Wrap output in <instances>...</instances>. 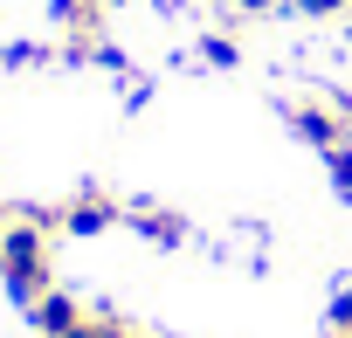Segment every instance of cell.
I'll list each match as a JSON object with an SVG mask.
<instances>
[{"label": "cell", "instance_id": "cell-4", "mask_svg": "<svg viewBox=\"0 0 352 338\" xmlns=\"http://www.w3.org/2000/svg\"><path fill=\"white\" fill-rule=\"evenodd\" d=\"M83 311H90V304H83L76 290H49V297L28 304V324H35L42 338H69V331L83 324Z\"/></svg>", "mask_w": 352, "mask_h": 338}, {"label": "cell", "instance_id": "cell-6", "mask_svg": "<svg viewBox=\"0 0 352 338\" xmlns=\"http://www.w3.org/2000/svg\"><path fill=\"white\" fill-rule=\"evenodd\" d=\"M124 331H131V324H124L118 311H83V324H76L69 338H124Z\"/></svg>", "mask_w": 352, "mask_h": 338}, {"label": "cell", "instance_id": "cell-2", "mask_svg": "<svg viewBox=\"0 0 352 338\" xmlns=\"http://www.w3.org/2000/svg\"><path fill=\"white\" fill-rule=\"evenodd\" d=\"M290 131L311 138L318 152H338V145H352V111H345V104H311V97H297V104H290Z\"/></svg>", "mask_w": 352, "mask_h": 338}, {"label": "cell", "instance_id": "cell-7", "mask_svg": "<svg viewBox=\"0 0 352 338\" xmlns=\"http://www.w3.org/2000/svg\"><path fill=\"white\" fill-rule=\"evenodd\" d=\"M324 173H331V194L352 207V145H338V152H324Z\"/></svg>", "mask_w": 352, "mask_h": 338}, {"label": "cell", "instance_id": "cell-3", "mask_svg": "<svg viewBox=\"0 0 352 338\" xmlns=\"http://www.w3.org/2000/svg\"><path fill=\"white\" fill-rule=\"evenodd\" d=\"M118 221H124V207H118L104 187H83V194L63 201V235H111Z\"/></svg>", "mask_w": 352, "mask_h": 338}, {"label": "cell", "instance_id": "cell-1", "mask_svg": "<svg viewBox=\"0 0 352 338\" xmlns=\"http://www.w3.org/2000/svg\"><path fill=\"white\" fill-rule=\"evenodd\" d=\"M0 283H8L21 304H35V297H49V290H56L49 228H35V221H21V214L0 228Z\"/></svg>", "mask_w": 352, "mask_h": 338}, {"label": "cell", "instance_id": "cell-8", "mask_svg": "<svg viewBox=\"0 0 352 338\" xmlns=\"http://www.w3.org/2000/svg\"><path fill=\"white\" fill-rule=\"evenodd\" d=\"M201 56H208L214 69H235V42H228V35H208V42H201Z\"/></svg>", "mask_w": 352, "mask_h": 338}, {"label": "cell", "instance_id": "cell-9", "mask_svg": "<svg viewBox=\"0 0 352 338\" xmlns=\"http://www.w3.org/2000/svg\"><path fill=\"white\" fill-rule=\"evenodd\" d=\"M324 324H331V331H352V283H345V290L331 297V311H324Z\"/></svg>", "mask_w": 352, "mask_h": 338}, {"label": "cell", "instance_id": "cell-5", "mask_svg": "<svg viewBox=\"0 0 352 338\" xmlns=\"http://www.w3.org/2000/svg\"><path fill=\"white\" fill-rule=\"evenodd\" d=\"M124 221H131L145 242H159V249L187 242V221H180V214H166V207H124Z\"/></svg>", "mask_w": 352, "mask_h": 338}, {"label": "cell", "instance_id": "cell-11", "mask_svg": "<svg viewBox=\"0 0 352 338\" xmlns=\"http://www.w3.org/2000/svg\"><path fill=\"white\" fill-rule=\"evenodd\" d=\"M235 8H242V14H270V8H276V0H235Z\"/></svg>", "mask_w": 352, "mask_h": 338}, {"label": "cell", "instance_id": "cell-12", "mask_svg": "<svg viewBox=\"0 0 352 338\" xmlns=\"http://www.w3.org/2000/svg\"><path fill=\"white\" fill-rule=\"evenodd\" d=\"M8 221H14V207H8V201H0V228H8Z\"/></svg>", "mask_w": 352, "mask_h": 338}, {"label": "cell", "instance_id": "cell-10", "mask_svg": "<svg viewBox=\"0 0 352 338\" xmlns=\"http://www.w3.org/2000/svg\"><path fill=\"white\" fill-rule=\"evenodd\" d=\"M297 8H304V14H318V21H324V14H345V8H352V0H297Z\"/></svg>", "mask_w": 352, "mask_h": 338}, {"label": "cell", "instance_id": "cell-13", "mask_svg": "<svg viewBox=\"0 0 352 338\" xmlns=\"http://www.w3.org/2000/svg\"><path fill=\"white\" fill-rule=\"evenodd\" d=\"M124 338H152V331H124Z\"/></svg>", "mask_w": 352, "mask_h": 338}, {"label": "cell", "instance_id": "cell-14", "mask_svg": "<svg viewBox=\"0 0 352 338\" xmlns=\"http://www.w3.org/2000/svg\"><path fill=\"white\" fill-rule=\"evenodd\" d=\"M331 338H352V331H331Z\"/></svg>", "mask_w": 352, "mask_h": 338}]
</instances>
